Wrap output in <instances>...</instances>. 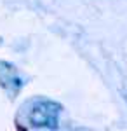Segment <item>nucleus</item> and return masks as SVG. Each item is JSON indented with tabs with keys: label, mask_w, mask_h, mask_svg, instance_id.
Returning a JSON list of instances; mask_svg holds the SVG:
<instances>
[{
	"label": "nucleus",
	"mask_w": 127,
	"mask_h": 131,
	"mask_svg": "<svg viewBox=\"0 0 127 131\" xmlns=\"http://www.w3.org/2000/svg\"><path fill=\"white\" fill-rule=\"evenodd\" d=\"M0 46H2V39H0Z\"/></svg>",
	"instance_id": "7ed1b4c3"
},
{
	"label": "nucleus",
	"mask_w": 127,
	"mask_h": 131,
	"mask_svg": "<svg viewBox=\"0 0 127 131\" xmlns=\"http://www.w3.org/2000/svg\"><path fill=\"white\" fill-rule=\"evenodd\" d=\"M63 107L49 98H37L30 103L26 121L33 129H58Z\"/></svg>",
	"instance_id": "f257e3e1"
},
{
	"label": "nucleus",
	"mask_w": 127,
	"mask_h": 131,
	"mask_svg": "<svg viewBox=\"0 0 127 131\" xmlns=\"http://www.w3.org/2000/svg\"><path fill=\"white\" fill-rule=\"evenodd\" d=\"M0 86L12 96L18 94L24 86V79L18 73L16 67L9 61H0Z\"/></svg>",
	"instance_id": "f03ea898"
}]
</instances>
